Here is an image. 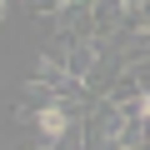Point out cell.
Segmentation results:
<instances>
[{
  "label": "cell",
  "instance_id": "6da1fadb",
  "mask_svg": "<svg viewBox=\"0 0 150 150\" xmlns=\"http://www.w3.org/2000/svg\"><path fill=\"white\" fill-rule=\"evenodd\" d=\"M30 120H35V130L45 135V145H50V150L70 140V115H65V105H60V100H40Z\"/></svg>",
  "mask_w": 150,
  "mask_h": 150
}]
</instances>
